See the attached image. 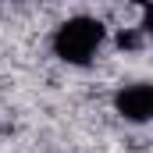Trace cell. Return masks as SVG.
<instances>
[{
	"instance_id": "2",
	"label": "cell",
	"mask_w": 153,
	"mask_h": 153,
	"mask_svg": "<svg viewBox=\"0 0 153 153\" xmlns=\"http://www.w3.org/2000/svg\"><path fill=\"white\" fill-rule=\"evenodd\" d=\"M114 111L128 125H146L153 117V85L150 82H128L114 93Z\"/></svg>"
},
{
	"instance_id": "3",
	"label": "cell",
	"mask_w": 153,
	"mask_h": 153,
	"mask_svg": "<svg viewBox=\"0 0 153 153\" xmlns=\"http://www.w3.org/2000/svg\"><path fill=\"white\" fill-rule=\"evenodd\" d=\"M143 32H146V29H128V32H121V36H117V46H125V50L143 46Z\"/></svg>"
},
{
	"instance_id": "1",
	"label": "cell",
	"mask_w": 153,
	"mask_h": 153,
	"mask_svg": "<svg viewBox=\"0 0 153 153\" xmlns=\"http://www.w3.org/2000/svg\"><path fill=\"white\" fill-rule=\"evenodd\" d=\"M107 43V25L93 14H71L50 32V50L68 68H85Z\"/></svg>"
}]
</instances>
